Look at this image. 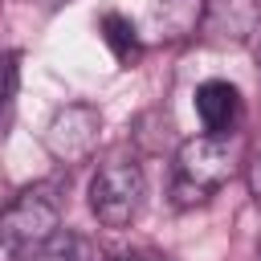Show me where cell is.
Here are the masks:
<instances>
[{
    "label": "cell",
    "mask_w": 261,
    "mask_h": 261,
    "mask_svg": "<svg viewBox=\"0 0 261 261\" xmlns=\"http://www.w3.org/2000/svg\"><path fill=\"white\" fill-rule=\"evenodd\" d=\"M196 114H200V126L204 135H216V139H228L245 114V102H241V90L224 77H208L196 86Z\"/></svg>",
    "instance_id": "obj_6"
},
{
    "label": "cell",
    "mask_w": 261,
    "mask_h": 261,
    "mask_svg": "<svg viewBox=\"0 0 261 261\" xmlns=\"http://www.w3.org/2000/svg\"><path fill=\"white\" fill-rule=\"evenodd\" d=\"M98 33H102V45L110 49V57H114L122 69L139 65V57H143V37H139V29H135L122 12H102Z\"/></svg>",
    "instance_id": "obj_7"
},
{
    "label": "cell",
    "mask_w": 261,
    "mask_h": 261,
    "mask_svg": "<svg viewBox=\"0 0 261 261\" xmlns=\"http://www.w3.org/2000/svg\"><path fill=\"white\" fill-rule=\"evenodd\" d=\"M245 179H249V196H253V204L261 208V135H257V143L249 147V159H245Z\"/></svg>",
    "instance_id": "obj_11"
},
{
    "label": "cell",
    "mask_w": 261,
    "mask_h": 261,
    "mask_svg": "<svg viewBox=\"0 0 261 261\" xmlns=\"http://www.w3.org/2000/svg\"><path fill=\"white\" fill-rule=\"evenodd\" d=\"M232 175V151L228 139L216 135H192L175 147L171 159V204L175 208H196L208 204Z\"/></svg>",
    "instance_id": "obj_2"
},
{
    "label": "cell",
    "mask_w": 261,
    "mask_h": 261,
    "mask_svg": "<svg viewBox=\"0 0 261 261\" xmlns=\"http://www.w3.org/2000/svg\"><path fill=\"white\" fill-rule=\"evenodd\" d=\"M257 77H261V41H257Z\"/></svg>",
    "instance_id": "obj_12"
},
{
    "label": "cell",
    "mask_w": 261,
    "mask_h": 261,
    "mask_svg": "<svg viewBox=\"0 0 261 261\" xmlns=\"http://www.w3.org/2000/svg\"><path fill=\"white\" fill-rule=\"evenodd\" d=\"M61 212H65V196L57 179H37L20 188L0 208V249L8 257L41 253L61 232Z\"/></svg>",
    "instance_id": "obj_1"
},
{
    "label": "cell",
    "mask_w": 261,
    "mask_h": 261,
    "mask_svg": "<svg viewBox=\"0 0 261 261\" xmlns=\"http://www.w3.org/2000/svg\"><path fill=\"white\" fill-rule=\"evenodd\" d=\"M196 33L212 49H241L261 33V0H204Z\"/></svg>",
    "instance_id": "obj_5"
},
{
    "label": "cell",
    "mask_w": 261,
    "mask_h": 261,
    "mask_svg": "<svg viewBox=\"0 0 261 261\" xmlns=\"http://www.w3.org/2000/svg\"><path fill=\"white\" fill-rule=\"evenodd\" d=\"M37 261H98V249H94L90 237H82V232H73V228H61V232L37 253Z\"/></svg>",
    "instance_id": "obj_10"
},
{
    "label": "cell",
    "mask_w": 261,
    "mask_h": 261,
    "mask_svg": "<svg viewBox=\"0 0 261 261\" xmlns=\"http://www.w3.org/2000/svg\"><path fill=\"white\" fill-rule=\"evenodd\" d=\"M200 12H204V0H155L151 20H155L163 41H179V37L196 33Z\"/></svg>",
    "instance_id": "obj_8"
},
{
    "label": "cell",
    "mask_w": 261,
    "mask_h": 261,
    "mask_svg": "<svg viewBox=\"0 0 261 261\" xmlns=\"http://www.w3.org/2000/svg\"><path fill=\"white\" fill-rule=\"evenodd\" d=\"M16 90H20V53L0 49V139L8 135V122L16 114Z\"/></svg>",
    "instance_id": "obj_9"
},
{
    "label": "cell",
    "mask_w": 261,
    "mask_h": 261,
    "mask_svg": "<svg viewBox=\"0 0 261 261\" xmlns=\"http://www.w3.org/2000/svg\"><path fill=\"white\" fill-rule=\"evenodd\" d=\"M143 196H147L143 163L126 151H110L90 175V212L106 228H126L139 216Z\"/></svg>",
    "instance_id": "obj_3"
},
{
    "label": "cell",
    "mask_w": 261,
    "mask_h": 261,
    "mask_svg": "<svg viewBox=\"0 0 261 261\" xmlns=\"http://www.w3.org/2000/svg\"><path fill=\"white\" fill-rule=\"evenodd\" d=\"M98 139H102V110L94 102H65V106H57L53 118L45 122V130H41V143H45L49 159L61 163V167L86 163L98 151Z\"/></svg>",
    "instance_id": "obj_4"
},
{
    "label": "cell",
    "mask_w": 261,
    "mask_h": 261,
    "mask_svg": "<svg viewBox=\"0 0 261 261\" xmlns=\"http://www.w3.org/2000/svg\"><path fill=\"white\" fill-rule=\"evenodd\" d=\"M53 4H65V0H53Z\"/></svg>",
    "instance_id": "obj_13"
}]
</instances>
